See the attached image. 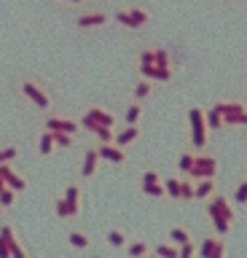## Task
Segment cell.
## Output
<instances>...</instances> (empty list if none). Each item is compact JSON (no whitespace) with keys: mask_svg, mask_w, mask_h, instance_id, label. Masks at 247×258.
Here are the masks:
<instances>
[{"mask_svg":"<svg viewBox=\"0 0 247 258\" xmlns=\"http://www.w3.org/2000/svg\"><path fill=\"white\" fill-rule=\"evenodd\" d=\"M194 156H196V153H191V151L180 153V159H178V169H180L183 175H188V169L194 167Z\"/></svg>","mask_w":247,"mask_h":258,"instance_id":"33","label":"cell"},{"mask_svg":"<svg viewBox=\"0 0 247 258\" xmlns=\"http://www.w3.org/2000/svg\"><path fill=\"white\" fill-rule=\"evenodd\" d=\"M191 234L186 229H180V226H175V229H170V242L172 245H183V242H188Z\"/></svg>","mask_w":247,"mask_h":258,"instance_id":"32","label":"cell"},{"mask_svg":"<svg viewBox=\"0 0 247 258\" xmlns=\"http://www.w3.org/2000/svg\"><path fill=\"white\" fill-rule=\"evenodd\" d=\"M161 177H158V172L156 169H148V172H142V177H140V185H145V183H158Z\"/></svg>","mask_w":247,"mask_h":258,"instance_id":"41","label":"cell"},{"mask_svg":"<svg viewBox=\"0 0 247 258\" xmlns=\"http://www.w3.org/2000/svg\"><path fill=\"white\" fill-rule=\"evenodd\" d=\"M105 239H108V245H113V247H124L126 245V234L118 231V229H110L105 234Z\"/></svg>","mask_w":247,"mask_h":258,"instance_id":"29","label":"cell"},{"mask_svg":"<svg viewBox=\"0 0 247 258\" xmlns=\"http://www.w3.org/2000/svg\"><path fill=\"white\" fill-rule=\"evenodd\" d=\"M153 94V81H148V78H140L137 84H134V100L142 102V100H148V97Z\"/></svg>","mask_w":247,"mask_h":258,"instance_id":"21","label":"cell"},{"mask_svg":"<svg viewBox=\"0 0 247 258\" xmlns=\"http://www.w3.org/2000/svg\"><path fill=\"white\" fill-rule=\"evenodd\" d=\"M207 215H210L212 231L218 234V237H226V234L231 231V221H228V218H223V215H218V213H207Z\"/></svg>","mask_w":247,"mask_h":258,"instance_id":"19","label":"cell"},{"mask_svg":"<svg viewBox=\"0 0 247 258\" xmlns=\"http://www.w3.org/2000/svg\"><path fill=\"white\" fill-rule=\"evenodd\" d=\"M97 156L100 159H105V161H110V164H124L126 159V151L124 148H118L116 143H102L100 148H97Z\"/></svg>","mask_w":247,"mask_h":258,"instance_id":"11","label":"cell"},{"mask_svg":"<svg viewBox=\"0 0 247 258\" xmlns=\"http://www.w3.org/2000/svg\"><path fill=\"white\" fill-rule=\"evenodd\" d=\"M94 135H97L102 143H113V126H97Z\"/></svg>","mask_w":247,"mask_h":258,"instance_id":"40","label":"cell"},{"mask_svg":"<svg viewBox=\"0 0 247 258\" xmlns=\"http://www.w3.org/2000/svg\"><path fill=\"white\" fill-rule=\"evenodd\" d=\"M180 199H186V202L194 199V183H191V177H188V175H183V177H180Z\"/></svg>","mask_w":247,"mask_h":258,"instance_id":"31","label":"cell"},{"mask_svg":"<svg viewBox=\"0 0 247 258\" xmlns=\"http://www.w3.org/2000/svg\"><path fill=\"white\" fill-rule=\"evenodd\" d=\"M196 255H202V258H223L226 255V242H223V237H204L202 245L196 247Z\"/></svg>","mask_w":247,"mask_h":258,"instance_id":"8","label":"cell"},{"mask_svg":"<svg viewBox=\"0 0 247 258\" xmlns=\"http://www.w3.org/2000/svg\"><path fill=\"white\" fill-rule=\"evenodd\" d=\"M140 73H142V78L153 81V84H167V81L175 78L172 68H158V64H140Z\"/></svg>","mask_w":247,"mask_h":258,"instance_id":"9","label":"cell"},{"mask_svg":"<svg viewBox=\"0 0 247 258\" xmlns=\"http://www.w3.org/2000/svg\"><path fill=\"white\" fill-rule=\"evenodd\" d=\"M126 255H129V258H142V255H150V245H148V242H126Z\"/></svg>","mask_w":247,"mask_h":258,"instance_id":"20","label":"cell"},{"mask_svg":"<svg viewBox=\"0 0 247 258\" xmlns=\"http://www.w3.org/2000/svg\"><path fill=\"white\" fill-rule=\"evenodd\" d=\"M164 191L170 199H180V177H170V180H164Z\"/></svg>","mask_w":247,"mask_h":258,"instance_id":"30","label":"cell"},{"mask_svg":"<svg viewBox=\"0 0 247 258\" xmlns=\"http://www.w3.org/2000/svg\"><path fill=\"white\" fill-rule=\"evenodd\" d=\"M204 124H207V129H220L223 126V116H220V110L215 108V105L210 110H204Z\"/></svg>","mask_w":247,"mask_h":258,"instance_id":"24","label":"cell"},{"mask_svg":"<svg viewBox=\"0 0 247 258\" xmlns=\"http://www.w3.org/2000/svg\"><path fill=\"white\" fill-rule=\"evenodd\" d=\"M0 218H3V205H0Z\"/></svg>","mask_w":247,"mask_h":258,"instance_id":"45","label":"cell"},{"mask_svg":"<svg viewBox=\"0 0 247 258\" xmlns=\"http://www.w3.org/2000/svg\"><path fill=\"white\" fill-rule=\"evenodd\" d=\"M67 242H70L75 250H89V245H92L89 234H84V231H70V234H67Z\"/></svg>","mask_w":247,"mask_h":258,"instance_id":"22","label":"cell"},{"mask_svg":"<svg viewBox=\"0 0 247 258\" xmlns=\"http://www.w3.org/2000/svg\"><path fill=\"white\" fill-rule=\"evenodd\" d=\"M215 108L223 116V126H247V113L242 102H215Z\"/></svg>","mask_w":247,"mask_h":258,"instance_id":"3","label":"cell"},{"mask_svg":"<svg viewBox=\"0 0 247 258\" xmlns=\"http://www.w3.org/2000/svg\"><path fill=\"white\" fill-rule=\"evenodd\" d=\"M54 213H57L59 218H73V215H70V207H67L65 197H59L57 202H54Z\"/></svg>","mask_w":247,"mask_h":258,"instance_id":"39","label":"cell"},{"mask_svg":"<svg viewBox=\"0 0 247 258\" xmlns=\"http://www.w3.org/2000/svg\"><path fill=\"white\" fill-rule=\"evenodd\" d=\"M0 234H3V237H6V242H9V250H11V255H17V258H25L27 255V250L25 247H22L19 245V239H17V234H14V229H11V226H0Z\"/></svg>","mask_w":247,"mask_h":258,"instance_id":"14","label":"cell"},{"mask_svg":"<svg viewBox=\"0 0 247 258\" xmlns=\"http://www.w3.org/2000/svg\"><path fill=\"white\" fill-rule=\"evenodd\" d=\"M142 194H148V197H153V199H161L167 197V191H164V183L158 180V183H145V185H140Z\"/></svg>","mask_w":247,"mask_h":258,"instance_id":"26","label":"cell"},{"mask_svg":"<svg viewBox=\"0 0 247 258\" xmlns=\"http://www.w3.org/2000/svg\"><path fill=\"white\" fill-rule=\"evenodd\" d=\"M140 137V126L137 124H126V129H121L118 135H113V143L118 145V148H126L129 143H134Z\"/></svg>","mask_w":247,"mask_h":258,"instance_id":"15","label":"cell"},{"mask_svg":"<svg viewBox=\"0 0 247 258\" xmlns=\"http://www.w3.org/2000/svg\"><path fill=\"white\" fill-rule=\"evenodd\" d=\"M244 172H247V169H244Z\"/></svg>","mask_w":247,"mask_h":258,"instance_id":"47","label":"cell"},{"mask_svg":"<svg viewBox=\"0 0 247 258\" xmlns=\"http://www.w3.org/2000/svg\"><path fill=\"white\" fill-rule=\"evenodd\" d=\"M97 164H100V156H97V148H89L84 153V164H81V175L84 177H92L97 172Z\"/></svg>","mask_w":247,"mask_h":258,"instance_id":"17","label":"cell"},{"mask_svg":"<svg viewBox=\"0 0 247 258\" xmlns=\"http://www.w3.org/2000/svg\"><path fill=\"white\" fill-rule=\"evenodd\" d=\"M218 191V180L215 177H199L194 183V199H210Z\"/></svg>","mask_w":247,"mask_h":258,"instance_id":"13","label":"cell"},{"mask_svg":"<svg viewBox=\"0 0 247 258\" xmlns=\"http://www.w3.org/2000/svg\"><path fill=\"white\" fill-rule=\"evenodd\" d=\"M244 113H247V102H244Z\"/></svg>","mask_w":247,"mask_h":258,"instance_id":"46","label":"cell"},{"mask_svg":"<svg viewBox=\"0 0 247 258\" xmlns=\"http://www.w3.org/2000/svg\"><path fill=\"white\" fill-rule=\"evenodd\" d=\"M218 159L212 153H196L194 156V167L188 169V177L191 180H199V177H218Z\"/></svg>","mask_w":247,"mask_h":258,"instance_id":"2","label":"cell"},{"mask_svg":"<svg viewBox=\"0 0 247 258\" xmlns=\"http://www.w3.org/2000/svg\"><path fill=\"white\" fill-rule=\"evenodd\" d=\"M65 202H67V207H70V215H78L81 213V191H78V185H67V191H65Z\"/></svg>","mask_w":247,"mask_h":258,"instance_id":"18","label":"cell"},{"mask_svg":"<svg viewBox=\"0 0 247 258\" xmlns=\"http://www.w3.org/2000/svg\"><path fill=\"white\" fill-rule=\"evenodd\" d=\"M234 205H239V207L247 205V180H242V183L236 185V191H234Z\"/></svg>","mask_w":247,"mask_h":258,"instance_id":"37","label":"cell"},{"mask_svg":"<svg viewBox=\"0 0 247 258\" xmlns=\"http://www.w3.org/2000/svg\"><path fill=\"white\" fill-rule=\"evenodd\" d=\"M207 213H218V215H223V218H228L231 223L236 221V210H234V205L223 197V194H218L215 191L210 199H207Z\"/></svg>","mask_w":247,"mask_h":258,"instance_id":"7","label":"cell"},{"mask_svg":"<svg viewBox=\"0 0 247 258\" xmlns=\"http://www.w3.org/2000/svg\"><path fill=\"white\" fill-rule=\"evenodd\" d=\"M22 94H25L27 100L35 105V108H41V110H49L51 108L49 92H46L41 84H35V81H25V84H22Z\"/></svg>","mask_w":247,"mask_h":258,"instance_id":"6","label":"cell"},{"mask_svg":"<svg viewBox=\"0 0 247 258\" xmlns=\"http://www.w3.org/2000/svg\"><path fill=\"white\" fill-rule=\"evenodd\" d=\"M54 137H51V129H46V132L41 135V140H38V153L41 156H49V153H54Z\"/></svg>","mask_w":247,"mask_h":258,"instance_id":"23","label":"cell"},{"mask_svg":"<svg viewBox=\"0 0 247 258\" xmlns=\"http://www.w3.org/2000/svg\"><path fill=\"white\" fill-rule=\"evenodd\" d=\"M116 22H121L129 30H142L150 22V14L145 8H126V11H116Z\"/></svg>","mask_w":247,"mask_h":258,"instance_id":"5","label":"cell"},{"mask_svg":"<svg viewBox=\"0 0 247 258\" xmlns=\"http://www.w3.org/2000/svg\"><path fill=\"white\" fill-rule=\"evenodd\" d=\"M194 255H196L194 239H188V242H183V245H178V258H194Z\"/></svg>","mask_w":247,"mask_h":258,"instance_id":"36","label":"cell"},{"mask_svg":"<svg viewBox=\"0 0 247 258\" xmlns=\"http://www.w3.org/2000/svg\"><path fill=\"white\" fill-rule=\"evenodd\" d=\"M51 137H54V145H59V148H70L75 143V135L70 132H51Z\"/></svg>","mask_w":247,"mask_h":258,"instance_id":"28","label":"cell"},{"mask_svg":"<svg viewBox=\"0 0 247 258\" xmlns=\"http://www.w3.org/2000/svg\"><path fill=\"white\" fill-rule=\"evenodd\" d=\"M142 116V102L134 100L132 105H126V124H137Z\"/></svg>","mask_w":247,"mask_h":258,"instance_id":"27","label":"cell"},{"mask_svg":"<svg viewBox=\"0 0 247 258\" xmlns=\"http://www.w3.org/2000/svg\"><path fill=\"white\" fill-rule=\"evenodd\" d=\"M153 64H158V68H172L170 51H167V48H153Z\"/></svg>","mask_w":247,"mask_h":258,"instance_id":"35","label":"cell"},{"mask_svg":"<svg viewBox=\"0 0 247 258\" xmlns=\"http://www.w3.org/2000/svg\"><path fill=\"white\" fill-rule=\"evenodd\" d=\"M3 185H6V180H3V175H0V188H3Z\"/></svg>","mask_w":247,"mask_h":258,"instance_id":"43","label":"cell"},{"mask_svg":"<svg viewBox=\"0 0 247 258\" xmlns=\"http://www.w3.org/2000/svg\"><path fill=\"white\" fill-rule=\"evenodd\" d=\"M188 126H191V148L202 151L207 148V143H210V129L204 124V110L196 108V105H191L188 108Z\"/></svg>","mask_w":247,"mask_h":258,"instance_id":"1","label":"cell"},{"mask_svg":"<svg viewBox=\"0 0 247 258\" xmlns=\"http://www.w3.org/2000/svg\"><path fill=\"white\" fill-rule=\"evenodd\" d=\"M46 129H51V132H70V135H75L78 132V124L75 121H70V118H46Z\"/></svg>","mask_w":247,"mask_h":258,"instance_id":"16","label":"cell"},{"mask_svg":"<svg viewBox=\"0 0 247 258\" xmlns=\"http://www.w3.org/2000/svg\"><path fill=\"white\" fill-rule=\"evenodd\" d=\"M150 253L158 255V258H178V245H156V247H150Z\"/></svg>","mask_w":247,"mask_h":258,"instance_id":"25","label":"cell"},{"mask_svg":"<svg viewBox=\"0 0 247 258\" xmlns=\"http://www.w3.org/2000/svg\"><path fill=\"white\" fill-rule=\"evenodd\" d=\"M67 3H84V0H67Z\"/></svg>","mask_w":247,"mask_h":258,"instance_id":"44","label":"cell"},{"mask_svg":"<svg viewBox=\"0 0 247 258\" xmlns=\"http://www.w3.org/2000/svg\"><path fill=\"white\" fill-rule=\"evenodd\" d=\"M14 202H17V191L9 188V185H3V188H0V205H3V210L11 207Z\"/></svg>","mask_w":247,"mask_h":258,"instance_id":"34","label":"cell"},{"mask_svg":"<svg viewBox=\"0 0 247 258\" xmlns=\"http://www.w3.org/2000/svg\"><path fill=\"white\" fill-rule=\"evenodd\" d=\"M75 24L81 30H94V27H102V24H108V14L105 11H92V14H81L75 19Z\"/></svg>","mask_w":247,"mask_h":258,"instance_id":"12","label":"cell"},{"mask_svg":"<svg viewBox=\"0 0 247 258\" xmlns=\"http://www.w3.org/2000/svg\"><path fill=\"white\" fill-rule=\"evenodd\" d=\"M11 250H9V242H6V237L0 234V258H9Z\"/></svg>","mask_w":247,"mask_h":258,"instance_id":"42","label":"cell"},{"mask_svg":"<svg viewBox=\"0 0 247 258\" xmlns=\"http://www.w3.org/2000/svg\"><path fill=\"white\" fill-rule=\"evenodd\" d=\"M17 156H19V148H17V145H6V148H0V164L14 161Z\"/></svg>","mask_w":247,"mask_h":258,"instance_id":"38","label":"cell"},{"mask_svg":"<svg viewBox=\"0 0 247 258\" xmlns=\"http://www.w3.org/2000/svg\"><path fill=\"white\" fill-rule=\"evenodd\" d=\"M78 126L89 129V132H94L97 126H116V116L110 110H105V108H89L84 113V118H81Z\"/></svg>","mask_w":247,"mask_h":258,"instance_id":"4","label":"cell"},{"mask_svg":"<svg viewBox=\"0 0 247 258\" xmlns=\"http://www.w3.org/2000/svg\"><path fill=\"white\" fill-rule=\"evenodd\" d=\"M0 175H3V180H6V185H9V188H14V191H25L27 188V180L25 177H22L17 169L11 167V161H6V164H0Z\"/></svg>","mask_w":247,"mask_h":258,"instance_id":"10","label":"cell"}]
</instances>
